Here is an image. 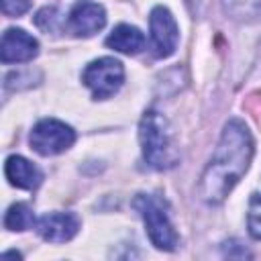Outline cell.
<instances>
[{"label":"cell","instance_id":"9a60e30c","mask_svg":"<svg viewBox=\"0 0 261 261\" xmlns=\"http://www.w3.org/2000/svg\"><path fill=\"white\" fill-rule=\"evenodd\" d=\"M35 24L39 29H43L45 33H55L59 31V24H61V14L55 6H45L37 12L35 16Z\"/></svg>","mask_w":261,"mask_h":261},{"label":"cell","instance_id":"3957f363","mask_svg":"<svg viewBox=\"0 0 261 261\" xmlns=\"http://www.w3.org/2000/svg\"><path fill=\"white\" fill-rule=\"evenodd\" d=\"M133 206L139 210V214L147 226V234H149L151 243L161 251H173L177 247L179 239L169 220L165 200H161L155 194H139L133 200Z\"/></svg>","mask_w":261,"mask_h":261},{"label":"cell","instance_id":"8fae6325","mask_svg":"<svg viewBox=\"0 0 261 261\" xmlns=\"http://www.w3.org/2000/svg\"><path fill=\"white\" fill-rule=\"evenodd\" d=\"M106 45L124 55H137L145 47V37L137 27L118 24L106 39Z\"/></svg>","mask_w":261,"mask_h":261},{"label":"cell","instance_id":"e0dca14e","mask_svg":"<svg viewBox=\"0 0 261 261\" xmlns=\"http://www.w3.org/2000/svg\"><path fill=\"white\" fill-rule=\"evenodd\" d=\"M4 257H20V253H14V251H10V253H4Z\"/></svg>","mask_w":261,"mask_h":261},{"label":"cell","instance_id":"2e32d148","mask_svg":"<svg viewBox=\"0 0 261 261\" xmlns=\"http://www.w3.org/2000/svg\"><path fill=\"white\" fill-rule=\"evenodd\" d=\"M31 8V0H2V10L6 16H20Z\"/></svg>","mask_w":261,"mask_h":261},{"label":"cell","instance_id":"6da1fadb","mask_svg":"<svg viewBox=\"0 0 261 261\" xmlns=\"http://www.w3.org/2000/svg\"><path fill=\"white\" fill-rule=\"evenodd\" d=\"M253 159V139L243 120L232 118L224 124L218 147L206 165L198 194L206 204H220L247 173Z\"/></svg>","mask_w":261,"mask_h":261},{"label":"cell","instance_id":"52a82bcc","mask_svg":"<svg viewBox=\"0 0 261 261\" xmlns=\"http://www.w3.org/2000/svg\"><path fill=\"white\" fill-rule=\"evenodd\" d=\"M39 53V43L33 35L22 29H8L2 35L0 43V59L4 63H20L31 61Z\"/></svg>","mask_w":261,"mask_h":261},{"label":"cell","instance_id":"5b68a950","mask_svg":"<svg viewBox=\"0 0 261 261\" xmlns=\"http://www.w3.org/2000/svg\"><path fill=\"white\" fill-rule=\"evenodd\" d=\"M75 141V133L69 124L55 120V118H45L39 120L29 137L31 149H35L39 155H59L67 151Z\"/></svg>","mask_w":261,"mask_h":261},{"label":"cell","instance_id":"5bb4252c","mask_svg":"<svg viewBox=\"0 0 261 261\" xmlns=\"http://www.w3.org/2000/svg\"><path fill=\"white\" fill-rule=\"evenodd\" d=\"M247 224H249L251 237H253V239H261V186L251 194Z\"/></svg>","mask_w":261,"mask_h":261},{"label":"cell","instance_id":"4fadbf2b","mask_svg":"<svg viewBox=\"0 0 261 261\" xmlns=\"http://www.w3.org/2000/svg\"><path fill=\"white\" fill-rule=\"evenodd\" d=\"M33 222H35L33 212H31V208H29L27 204H22V202L12 204V206L8 208V212H6V216H4V226H6L8 230H27V228L33 226Z\"/></svg>","mask_w":261,"mask_h":261},{"label":"cell","instance_id":"7c38bea8","mask_svg":"<svg viewBox=\"0 0 261 261\" xmlns=\"http://www.w3.org/2000/svg\"><path fill=\"white\" fill-rule=\"evenodd\" d=\"M222 8L234 20H253L261 16V0H222Z\"/></svg>","mask_w":261,"mask_h":261},{"label":"cell","instance_id":"30bf717a","mask_svg":"<svg viewBox=\"0 0 261 261\" xmlns=\"http://www.w3.org/2000/svg\"><path fill=\"white\" fill-rule=\"evenodd\" d=\"M4 169H6V177L10 179V184L16 188H22V190H35L43 181L41 169L20 155H10L6 159Z\"/></svg>","mask_w":261,"mask_h":261},{"label":"cell","instance_id":"ba28073f","mask_svg":"<svg viewBox=\"0 0 261 261\" xmlns=\"http://www.w3.org/2000/svg\"><path fill=\"white\" fill-rule=\"evenodd\" d=\"M80 230V218L71 212H51L37 220V232L49 243H65Z\"/></svg>","mask_w":261,"mask_h":261},{"label":"cell","instance_id":"277c9868","mask_svg":"<svg viewBox=\"0 0 261 261\" xmlns=\"http://www.w3.org/2000/svg\"><path fill=\"white\" fill-rule=\"evenodd\" d=\"M82 82L92 90L96 100H104L120 90L124 82V67L114 57H100L88 63L82 73Z\"/></svg>","mask_w":261,"mask_h":261},{"label":"cell","instance_id":"7a4b0ae2","mask_svg":"<svg viewBox=\"0 0 261 261\" xmlns=\"http://www.w3.org/2000/svg\"><path fill=\"white\" fill-rule=\"evenodd\" d=\"M139 139L145 161L153 169H171L179 163V147L169 120L157 112L147 110L139 124Z\"/></svg>","mask_w":261,"mask_h":261},{"label":"cell","instance_id":"9c48e42d","mask_svg":"<svg viewBox=\"0 0 261 261\" xmlns=\"http://www.w3.org/2000/svg\"><path fill=\"white\" fill-rule=\"evenodd\" d=\"M106 24V12L96 2H80L69 12V29L77 37H92Z\"/></svg>","mask_w":261,"mask_h":261},{"label":"cell","instance_id":"8992f818","mask_svg":"<svg viewBox=\"0 0 261 261\" xmlns=\"http://www.w3.org/2000/svg\"><path fill=\"white\" fill-rule=\"evenodd\" d=\"M149 27H151V43L155 49L157 57H169L179 39V29L173 18V14L165 6H155L149 16Z\"/></svg>","mask_w":261,"mask_h":261}]
</instances>
